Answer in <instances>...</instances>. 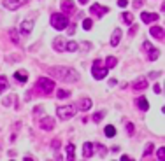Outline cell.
Listing matches in <instances>:
<instances>
[{"label":"cell","mask_w":165,"mask_h":161,"mask_svg":"<svg viewBox=\"0 0 165 161\" xmlns=\"http://www.w3.org/2000/svg\"><path fill=\"white\" fill-rule=\"evenodd\" d=\"M48 74L51 77L63 80V82H76L79 79V74L74 68H69V67H51V68H48Z\"/></svg>","instance_id":"cell-1"},{"label":"cell","mask_w":165,"mask_h":161,"mask_svg":"<svg viewBox=\"0 0 165 161\" xmlns=\"http://www.w3.org/2000/svg\"><path fill=\"white\" fill-rule=\"evenodd\" d=\"M91 75H93L97 80L107 77V68H105V65H104L102 60H95L93 61V65H91Z\"/></svg>","instance_id":"cell-2"},{"label":"cell","mask_w":165,"mask_h":161,"mask_svg":"<svg viewBox=\"0 0 165 161\" xmlns=\"http://www.w3.org/2000/svg\"><path fill=\"white\" fill-rule=\"evenodd\" d=\"M51 27L56 28V30H65L69 27V18H65L61 12H56L51 16Z\"/></svg>","instance_id":"cell-3"},{"label":"cell","mask_w":165,"mask_h":161,"mask_svg":"<svg viewBox=\"0 0 165 161\" xmlns=\"http://www.w3.org/2000/svg\"><path fill=\"white\" fill-rule=\"evenodd\" d=\"M37 89H40L44 95H51L55 91V82L51 79H48V77H40L37 80Z\"/></svg>","instance_id":"cell-4"},{"label":"cell","mask_w":165,"mask_h":161,"mask_svg":"<svg viewBox=\"0 0 165 161\" xmlns=\"http://www.w3.org/2000/svg\"><path fill=\"white\" fill-rule=\"evenodd\" d=\"M76 112H77L76 105H61V107L56 109V114L60 119H70L72 116H76Z\"/></svg>","instance_id":"cell-5"},{"label":"cell","mask_w":165,"mask_h":161,"mask_svg":"<svg viewBox=\"0 0 165 161\" xmlns=\"http://www.w3.org/2000/svg\"><path fill=\"white\" fill-rule=\"evenodd\" d=\"M76 12V6H74V2L72 0H61V14L65 18H69L70 14Z\"/></svg>","instance_id":"cell-6"},{"label":"cell","mask_w":165,"mask_h":161,"mask_svg":"<svg viewBox=\"0 0 165 161\" xmlns=\"http://www.w3.org/2000/svg\"><path fill=\"white\" fill-rule=\"evenodd\" d=\"M40 128L44 130V131H51V130L55 128V119L49 118V116H44V118L40 119Z\"/></svg>","instance_id":"cell-7"},{"label":"cell","mask_w":165,"mask_h":161,"mask_svg":"<svg viewBox=\"0 0 165 161\" xmlns=\"http://www.w3.org/2000/svg\"><path fill=\"white\" fill-rule=\"evenodd\" d=\"M28 0H4V7H7V9H11V11H14V9H18V7L25 6Z\"/></svg>","instance_id":"cell-8"},{"label":"cell","mask_w":165,"mask_h":161,"mask_svg":"<svg viewBox=\"0 0 165 161\" xmlns=\"http://www.w3.org/2000/svg\"><path fill=\"white\" fill-rule=\"evenodd\" d=\"M90 12H91L93 16H104V14L109 12V9H107V7H102L100 4H93V6L90 7Z\"/></svg>","instance_id":"cell-9"},{"label":"cell","mask_w":165,"mask_h":161,"mask_svg":"<svg viewBox=\"0 0 165 161\" xmlns=\"http://www.w3.org/2000/svg\"><path fill=\"white\" fill-rule=\"evenodd\" d=\"M148 88V79L146 77H142V79H137L132 82V89H135V91H142V89H146Z\"/></svg>","instance_id":"cell-10"},{"label":"cell","mask_w":165,"mask_h":161,"mask_svg":"<svg viewBox=\"0 0 165 161\" xmlns=\"http://www.w3.org/2000/svg\"><path fill=\"white\" fill-rule=\"evenodd\" d=\"M95 152V145L91 144V142H86V144L82 145V156L84 158H91Z\"/></svg>","instance_id":"cell-11"},{"label":"cell","mask_w":165,"mask_h":161,"mask_svg":"<svg viewBox=\"0 0 165 161\" xmlns=\"http://www.w3.org/2000/svg\"><path fill=\"white\" fill-rule=\"evenodd\" d=\"M33 30V21H30V19H27V21L21 23V27H19V32L23 33V35H28V33Z\"/></svg>","instance_id":"cell-12"},{"label":"cell","mask_w":165,"mask_h":161,"mask_svg":"<svg viewBox=\"0 0 165 161\" xmlns=\"http://www.w3.org/2000/svg\"><path fill=\"white\" fill-rule=\"evenodd\" d=\"M91 105H93V103H91L90 98H82V100H79V103H77L76 109H77V110H90Z\"/></svg>","instance_id":"cell-13"},{"label":"cell","mask_w":165,"mask_h":161,"mask_svg":"<svg viewBox=\"0 0 165 161\" xmlns=\"http://www.w3.org/2000/svg\"><path fill=\"white\" fill-rule=\"evenodd\" d=\"M141 19H142L144 23H153L158 19V14H154V12H142L141 14Z\"/></svg>","instance_id":"cell-14"},{"label":"cell","mask_w":165,"mask_h":161,"mask_svg":"<svg viewBox=\"0 0 165 161\" xmlns=\"http://www.w3.org/2000/svg\"><path fill=\"white\" fill-rule=\"evenodd\" d=\"M149 33H151L154 39H160V40H163V28H162V27H153L151 30H149Z\"/></svg>","instance_id":"cell-15"},{"label":"cell","mask_w":165,"mask_h":161,"mask_svg":"<svg viewBox=\"0 0 165 161\" xmlns=\"http://www.w3.org/2000/svg\"><path fill=\"white\" fill-rule=\"evenodd\" d=\"M65 46H67V42L61 37H56L55 42H53V47H55L56 51H65Z\"/></svg>","instance_id":"cell-16"},{"label":"cell","mask_w":165,"mask_h":161,"mask_svg":"<svg viewBox=\"0 0 165 161\" xmlns=\"http://www.w3.org/2000/svg\"><path fill=\"white\" fill-rule=\"evenodd\" d=\"M121 40V30L118 28V30H114L112 32V37H111V46H118Z\"/></svg>","instance_id":"cell-17"},{"label":"cell","mask_w":165,"mask_h":161,"mask_svg":"<svg viewBox=\"0 0 165 161\" xmlns=\"http://www.w3.org/2000/svg\"><path fill=\"white\" fill-rule=\"evenodd\" d=\"M14 77H16V80L18 82H21V84L28 80V74L25 72V70H18L16 74H14Z\"/></svg>","instance_id":"cell-18"},{"label":"cell","mask_w":165,"mask_h":161,"mask_svg":"<svg viewBox=\"0 0 165 161\" xmlns=\"http://www.w3.org/2000/svg\"><path fill=\"white\" fill-rule=\"evenodd\" d=\"M137 107L141 109V110H148L149 109V103H148V100H146V97H139L137 98Z\"/></svg>","instance_id":"cell-19"},{"label":"cell","mask_w":165,"mask_h":161,"mask_svg":"<svg viewBox=\"0 0 165 161\" xmlns=\"http://www.w3.org/2000/svg\"><path fill=\"white\" fill-rule=\"evenodd\" d=\"M116 63H118V60H116L114 56H109V58L105 60V68H114Z\"/></svg>","instance_id":"cell-20"},{"label":"cell","mask_w":165,"mask_h":161,"mask_svg":"<svg viewBox=\"0 0 165 161\" xmlns=\"http://www.w3.org/2000/svg\"><path fill=\"white\" fill-rule=\"evenodd\" d=\"M121 18H123V21L127 23V25H132V23H133V14H132V12H123Z\"/></svg>","instance_id":"cell-21"},{"label":"cell","mask_w":165,"mask_h":161,"mask_svg":"<svg viewBox=\"0 0 165 161\" xmlns=\"http://www.w3.org/2000/svg\"><path fill=\"white\" fill-rule=\"evenodd\" d=\"M65 149H67V159L74 161V144H69Z\"/></svg>","instance_id":"cell-22"},{"label":"cell","mask_w":165,"mask_h":161,"mask_svg":"<svg viewBox=\"0 0 165 161\" xmlns=\"http://www.w3.org/2000/svg\"><path fill=\"white\" fill-rule=\"evenodd\" d=\"M116 135V128L112 126V124H109V126H105V137H109V138H112Z\"/></svg>","instance_id":"cell-23"},{"label":"cell","mask_w":165,"mask_h":161,"mask_svg":"<svg viewBox=\"0 0 165 161\" xmlns=\"http://www.w3.org/2000/svg\"><path fill=\"white\" fill-rule=\"evenodd\" d=\"M77 49H79V44L74 42V40L67 42V46H65V51H77Z\"/></svg>","instance_id":"cell-24"},{"label":"cell","mask_w":165,"mask_h":161,"mask_svg":"<svg viewBox=\"0 0 165 161\" xmlns=\"http://www.w3.org/2000/svg\"><path fill=\"white\" fill-rule=\"evenodd\" d=\"M148 53H149V60H156V58L160 56V51H158L156 47H151Z\"/></svg>","instance_id":"cell-25"},{"label":"cell","mask_w":165,"mask_h":161,"mask_svg":"<svg viewBox=\"0 0 165 161\" xmlns=\"http://www.w3.org/2000/svg\"><path fill=\"white\" fill-rule=\"evenodd\" d=\"M7 86H9V84H7V79L4 77V75H0V93H2V91H6Z\"/></svg>","instance_id":"cell-26"},{"label":"cell","mask_w":165,"mask_h":161,"mask_svg":"<svg viewBox=\"0 0 165 161\" xmlns=\"http://www.w3.org/2000/svg\"><path fill=\"white\" fill-rule=\"evenodd\" d=\"M56 97L60 98V100H63V98H69V97H70V91H67V89H60V91L56 93Z\"/></svg>","instance_id":"cell-27"},{"label":"cell","mask_w":165,"mask_h":161,"mask_svg":"<svg viewBox=\"0 0 165 161\" xmlns=\"http://www.w3.org/2000/svg\"><path fill=\"white\" fill-rule=\"evenodd\" d=\"M91 27H93V21H91V19H84V21H82V28H84V30H91Z\"/></svg>","instance_id":"cell-28"},{"label":"cell","mask_w":165,"mask_h":161,"mask_svg":"<svg viewBox=\"0 0 165 161\" xmlns=\"http://www.w3.org/2000/svg\"><path fill=\"white\" fill-rule=\"evenodd\" d=\"M153 147H154L153 144H148V145H146V149H144V158H146V156H149L151 152H153Z\"/></svg>","instance_id":"cell-29"},{"label":"cell","mask_w":165,"mask_h":161,"mask_svg":"<svg viewBox=\"0 0 165 161\" xmlns=\"http://www.w3.org/2000/svg\"><path fill=\"white\" fill-rule=\"evenodd\" d=\"M156 156H158L160 161H165V152H163V147H160L158 151H156Z\"/></svg>","instance_id":"cell-30"},{"label":"cell","mask_w":165,"mask_h":161,"mask_svg":"<svg viewBox=\"0 0 165 161\" xmlns=\"http://www.w3.org/2000/svg\"><path fill=\"white\" fill-rule=\"evenodd\" d=\"M102 118H104V112H97L93 116V121H95V123H100V119H102Z\"/></svg>","instance_id":"cell-31"},{"label":"cell","mask_w":165,"mask_h":161,"mask_svg":"<svg viewBox=\"0 0 165 161\" xmlns=\"http://www.w3.org/2000/svg\"><path fill=\"white\" fill-rule=\"evenodd\" d=\"M69 35H72V33H74V30H76V25H69Z\"/></svg>","instance_id":"cell-32"},{"label":"cell","mask_w":165,"mask_h":161,"mask_svg":"<svg viewBox=\"0 0 165 161\" xmlns=\"http://www.w3.org/2000/svg\"><path fill=\"white\" fill-rule=\"evenodd\" d=\"M127 131H128V133H130V135L133 133V124H130V123L127 124Z\"/></svg>","instance_id":"cell-33"},{"label":"cell","mask_w":165,"mask_h":161,"mask_svg":"<svg viewBox=\"0 0 165 161\" xmlns=\"http://www.w3.org/2000/svg\"><path fill=\"white\" fill-rule=\"evenodd\" d=\"M11 39H12V40H14V42H19V40H18V37H16V32H14V30H12V32H11Z\"/></svg>","instance_id":"cell-34"},{"label":"cell","mask_w":165,"mask_h":161,"mask_svg":"<svg viewBox=\"0 0 165 161\" xmlns=\"http://www.w3.org/2000/svg\"><path fill=\"white\" fill-rule=\"evenodd\" d=\"M127 4H128L127 0H118V6H120V7H125Z\"/></svg>","instance_id":"cell-35"},{"label":"cell","mask_w":165,"mask_h":161,"mask_svg":"<svg viewBox=\"0 0 165 161\" xmlns=\"http://www.w3.org/2000/svg\"><path fill=\"white\" fill-rule=\"evenodd\" d=\"M135 32H137V27H132V28H130V32H128V35L132 37V35H133V33H135Z\"/></svg>","instance_id":"cell-36"},{"label":"cell","mask_w":165,"mask_h":161,"mask_svg":"<svg viewBox=\"0 0 165 161\" xmlns=\"http://www.w3.org/2000/svg\"><path fill=\"white\" fill-rule=\"evenodd\" d=\"M154 93H162V86L160 84H154Z\"/></svg>","instance_id":"cell-37"},{"label":"cell","mask_w":165,"mask_h":161,"mask_svg":"<svg viewBox=\"0 0 165 161\" xmlns=\"http://www.w3.org/2000/svg\"><path fill=\"white\" fill-rule=\"evenodd\" d=\"M133 6H135V7H141V6H142V2H141V0H135V2H133Z\"/></svg>","instance_id":"cell-38"},{"label":"cell","mask_w":165,"mask_h":161,"mask_svg":"<svg viewBox=\"0 0 165 161\" xmlns=\"http://www.w3.org/2000/svg\"><path fill=\"white\" fill-rule=\"evenodd\" d=\"M121 161H132V159H130L128 156H121Z\"/></svg>","instance_id":"cell-39"},{"label":"cell","mask_w":165,"mask_h":161,"mask_svg":"<svg viewBox=\"0 0 165 161\" xmlns=\"http://www.w3.org/2000/svg\"><path fill=\"white\" fill-rule=\"evenodd\" d=\"M86 2H88V0H79V4H86Z\"/></svg>","instance_id":"cell-40"},{"label":"cell","mask_w":165,"mask_h":161,"mask_svg":"<svg viewBox=\"0 0 165 161\" xmlns=\"http://www.w3.org/2000/svg\"><path fill=\"white\" fill-rule=\"evenodd\" d=\"M25 161H33L32 158H25Z\"/></svg>","instance_id":"cell-41"}]
</instances>
